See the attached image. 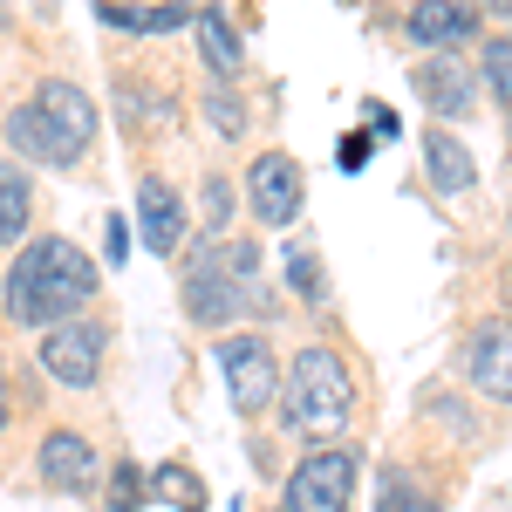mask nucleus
Returning <instances> with one entry per match:
<instances>
[{"label":"nucleus","instance_id":"nucleus-1","mask_svg":"<svg viewBox=\"0 0 512 512\" xmlns=\"http://www.w3.org/2000/svg\"><path fill=\"white\" fill-rule=\"evenodd\" d=\"M96 301H103V260L69 233H48L41 226L0 267V321L21 328V335H48L62 321L89 315Z\"/></svg>","mask_w":512,"mask_h":512},{"label":"nucleus","instance_id":"nucleus-2","mask_svg":"<svg viewBox=\"0 0 512 512\" xmlns=\"http://www.w3.org/2000/svg\"><path fill=\"white\" fill-rule=\"evenodd\" d=\"M362 417V376L342 342H301L280 355V396H274V431L287 444H342Z\"/></svg>","mask_w":512,"mask_h":512},{"label":"nucleus","instance_id":"nucleus-3","mask_svg":"<svg viewBox=\"0 0 512 512\" xmlns=\"http://www.w3.org/2000/svg\"><path fill=\"white\" fill-rule=\"evenodd\" d=\"M171 267H178V308H185V321H192L198 335H233V328H253V321L267 328V321H280V308H287L280 287L246 294V287L219 267V239L192 233Z\"/></svg>","mask_w":512,"mask_h":512},{"label":"nucleus","instance_id":"nucleus-4","mask_svg":"<svg viewBox=\"0 0 512 512\" xmlns=\"http://www.w3.org/2000/svg\"><path fill=\"white\" fill-rule=\"evenodd\" d=\"M110 355H117V315L96 301L89 315L62 321V328H48L35 335V369L48 390L62 396H96L110 383Z\"/></svg>","mask_w":512,"mask_h":512},{"label":"nucleus","instance_id":"nucleus-5","mask_svg":"<svg viewBox=\"0 0 512 512\" xmlns=\"http://www.w3.org/2000/svg\"><path fill=\"white\" fill-rule=\"evenodd\" d=\"M362 478H369V451L355 437H342V444H308L280 472V512H349Z\"/></svg>","mask_w":512,"mask_h":512},{"label":"nucleus","instance_id":"nucleus-6","mask_svg":"<svg viewBox=\"0 0 512 512\" xmlns=\"http://www.w3.org/2000/svg\"><path fill=\"white\" fill-rule=\"evenodd\" d=\"M212 362H219V383H226V403L246 431H260L274 417L280 396V349L267 328H233V335H212Z\"/></svg>","mask_w":512,"mask_h":512},{"label":"nucleus","instance_id":"nucleus-7","mask_svg":"<svg viewBox=\"0 0 512 512\" xmlns=\"http://www.w3.org/2000/svg\"><path fill=\"white\" fill-rule=\"evenodd\" d=\"M103 465H110L103 444L82 431L76 417H55V424L35 437V492H48V499H82V506H96Z\"/></svg>","mask_w":512,"mask_h":512},{"label":"nucleus","instance_id":"nucleus-8","mask_svg":"<svg viewBox=\"0 0 512 512\" xmlns=\"http://www.w3.org/2000/svg\"><path fill=\"white\" fill-rule=\"evenodd\" d=\"M239 205L253 219V233H294L308 212V171L294 151H253V164L239 171Z\"/></svg>","mask_w":512,"mask_h":512},{"label":"nucleus","instance_id":"nucleus-9","mask_svg":"<svg viewBox=\"0 0 512 512\" xmlns=\"http://www.w3.org/2000/svg\"><path fill=\"white\" fill-rule=\"evenodd\" d=\"M451 376L458 390L492 403V410H512V321L506 315H478L465 328V342L451 355Z\"/></svg>","mask_w":512,"mask_h":512},{"label":"nucleus","instance_id":"nucleus-10","mask_svg":"<svg viewBox=\"0 0 512 512\" xmlns=\"http://www.w3.org/2000/svg\"><path fill=\"white\" fill-rule=\"evenodd\" d=\"M410 96H417V103H424V117L444 123V130L472 123L478 103H485L472 55H410Z\"/></svg>","mask_w":512,"mask_h":512},{"label":"nucleus","instance_id":"nucleus-11","mask_svg":"<svg viewBox=\"0 0 512 512\" xmlns=\"http://www.w3.org/2000/svg\"><path fill=\"white\" fill-rule=\"evenodd\" d=\"M28 103H35V117L76 151L82 164H89V151H96V130H103V110H96V96L82 89L76 76H35L28 89H21Z\"/></svg>","mask_w":512,"mask_h":512},{"label":"nucleus","instance_id":"nucleus-12","mask_svg":"<svg viewBox=\"0 0 512 512\" xmlns=\"http://www.w3.org/2000/svg\"><path fill=\"white\" fill-rule=\"evenodd\" d=\"M137 233H144L151 260H178L185 253V239H192V198H185L178 178L137 171Z\"/></svg>","mask_w":512,"mask_h":512},{"label":"nucleus","instance_id":"nucleus-13","mask_svg":"<svg viewBox=\"0 0 512 512\" xmlns=\"http://www.w3.org/2000/svg\"><path fill=\"white\" fill-rule=\"evenodd\" d=\"M110 96H117V130L130 144H151L164 123L178 117L171 82L151 76V69H137V62H117V69H110Z\"/></svg>","mask_w":512,"mask_h":512},{"label":"nucleus","instance_id":"nucleus-14","mask_svg":"<svg viewBox=\"0 0 512 512\" xmlns=\"http://www.w3.org/2000/svg\"><path fill=\"white\" fill-rule=\"evenodd\" d=\"M403 35L417 41V55H472L485 41V14L465 0H410Z\"/></svg>","mask_w":512,"mask_h":512},{"label":"nucleus","instance_id":"nucleus-15","mask_svg":"<svg viewBox=\"0 0 512 512\" xmlns=\"http://www.w3.org/2000/svg\"><path fill=\"white\" fill-rule=\"evenodd\" d=\"M0 158L28 164V171H82V158L35 117V103H28V96H14V103L0 110Z\"/></svg>","mask_w":512,"mask_h":512},{"label":"nucleus","instance_id":"nucleus-16","mask_svg":"<svg viewBox=\"0 0 512 512\" xmlns=\"http://www.w3.org/2000/svg\"><path fill=\"white\" fill-rule=\"evenodd\" d=\"M417 164H424V185L437 198H472L478 192V151L472 137L444 130V123H424L417 130Z\"/></svg>","mask_w":512,"mask_h":512},{"label":"nucleus","instance_id":"nucleus-17","mask_svg":"<svg viewBox=\"0 0 512 512\" xmlns=\"http://www.w3.org/2000/svg\"><path fill=\"white\" fill-rule=\"evenodd\" d=\"M192 48H198V76L205 82H246L253 69V55H246V35H239V21L219 7V0H198V21H192Z\"/></svg>","mask_w":512,"mask_h":512},{"label":"nucleus","instance_id":"nucleus-18","mask_svg":"<svg viewBox=\"0 0 512 512\" xmlns=\"http://www.w3.org/2000/svg\"><path fill=\"white\" fill-rule=\"evenodd\" d=\"M96 21L130 41H171L198 21V0H96Z\"/></svg>","mask_w":512,"mask_h":512},{"label":"nucleus","instance_id":"nucleus-19","mask_svg":"<svg viewBox=\"0 0 512 512\" xmlns=\"http://www.w3.org/2000/svg\"><path fill=\"white\" fill-rule=\"evenodd\" d=\"M369 499H376V512H451V492L424 478L410 458H383L369 472Z\"/></svg>","mask_w":512,"mask_h":512},{"label":"nucleus","instance_id":"nucleus-20","mask_svg":"<svg viewBox=\"0 0 512 512\" xmlns=\"http://www.w3.org/2000/svg\"><path fill=\"white\" fill-rule=\"evenodd\" d=\"M280 294L301 301L308 315H328V308H335V280L321 267L315 233H287V246H280Z\"/></svg>","mask_w":512,"mask_h":512},{"label":"nucleus","instance_id":"nucleus-21","mask_svg":"<svg viewBox=\"0 0 512 512\" xmlns=\"http://www.w3.org/2000/svg\"><path fill=\"white\" fill-rule=\"evenodd\" d=\"M41 212H48V198H41L35 171L14 164V158H0V253H14L21 239H35Z\"/></svg>","mask_w":512,"mask_h":512},{"label":"nucleus","instance_id":"nucleus-22","mask_svg":"<svg viewBox=\"0 0 512 512\" xmlns=\"http://www.w3.org/2000/svg\"><path fill=\"white\" fill-rule=\"evenodd\" d=\"M192 198V233L198 239H233L239 219H246V205H239V178L226 171V164H205L198 171V192Z\"/></svg>","mask_w":512,"mask_h":512},{"label":"nucleus","instance_id":"nucleus-23","mask_svg":"<svg viewBox=\"0 0 512 512\" xmlns=\"http://www.w3.org/2000/svg\"><path fill=\"white\" fill-rule=\"evenodd\" d=\"M198 117L212 123V137L219 144H253V96H246V82H205L198 76Z\"/></svg>","mask_w":512,"mask_h":512},{"label":"nucleus","instance_id":"nucleus-24","mask_svg":"<svg viewBox=\"0 0 512 512\" xmlns=\"http://www.w3.org/2000/svg\"><path fill=\"white\" fill-rule=\"evenodd\" d=\"M417 417H431L437 431L451 437V444H465V451H478V444L492 437V431H485V417L472 410V396H465V390H444V383H431V390L417 396Z\"/></svg>","mask_w":512,"mask_h":512},{"label":"nucleus","instance_id":"nucleus-25","mask_svg":"<svg viewBox=\"0 0 512 512\" xmlns=\"http://www.w3.org/2000/svg\"><path fill=\"white\" fill-rule=\"evenodd\" d=\"M151 506L205 512V506H212V492H205V472H192V458H158V465H151Z\"/></svg>","mask_w":512,"mask_h":512},{"label":"nucleus","instance_id":"nucleus-26","mask_svg":"<svg viewBox=\"0 0 512 512\" xmlns=\"http://www.w3.org/2000/svg\"><path fill=\"white\" fill-rule=\"evenodd\" d=\"M41 403V376L35 362H14V355H0V451L14 444V431H21V417Z\"/></svg>","mask_w":512,"mask_h":512},{"label":"nucleus","instance_id":"nucleus-27","mask_svg":"<svg viewBox=\"0 0 512 512\" xmlns=\"http://www.w3.org/2000/svg\"><path fill=\"white\" fill-rule=\"evenodd\" d=\"M96 506H103V512H144V506H151V472H144L130 451H117V458L103 465V492H96Z\"/></svg>","mask_w":512,"mask_h":512},{"label":"nucleus","instance_id":"nucleus-28","mask_svg":"<svg viewBox=\"0 0 512 512\" xmlns=\"http://www.w3.org/2000/svg\"><path fill=\"white\" fill-rule=\"evenodd\" d=\"M472 69H478L485 103L512 110V28H485V41H478V55H472Z\"/></svg>","mask_w":512,"mask_h":512},{"label":"nucleus","instance_id":"nucleus-29","mask_svg":"<svg viewBox=\"0 0 512 512\" xmlns=\"http://www.w3.org/2000/svg\"><path fill=\"white\" fill-rule=\"evenodd\" d=\"M219 267H226L246 294L274 287V280H267V246H260V233H253V226H246V233H233V239H219Z\"/></svg>","mask_w":512,"mask_h":512},{"label":"nucleus","instance_id":"nucleus-30","mask_svg":"<svg viewBox=\"0 0 512 512\" xmlns=\"http://www.w3.org/2000/svg\"><path fill=\"white\" fill-rule=\"evenodd\" d=\"M369 158H376V137H369V130H349V137H342V144H335V164H342V171H369Z\"/></svg>","mask_w":512,"mask_h":512},{"label":"nucleus","instance_id":"nucleus-31","mask_svg":"<svg viewBox=\"0 0 512 512\" xmlns=\"http://www.w3.org/2000/svg\"><path fill=\"white\" fill-rule=\"evenodd\" d=\"M123 260H130V219L110 212L103 219V267H123Z\"/></svg>","mask_w":512,"mask_h":512},{"label":"nucleus","instance_id":"nucleus-32","mask_svg":"<svg viewBox=\"0 0 512 512\" xmlns=\"http://www.w3.org/2000/svg\"><path fill=\"white\" fill-rule=\"evenodd\" d=\"M362 123H369V137H403V117L383 103H362Z\"/></svg>","mask_w":512,"mask_h":512},{"label":"nucleus","instance_id":"nucleus-33","mask_svg":"<svg viewBox=\"0 0 512 512\" xmlns=\"http://www.w3.org/2000/svg\"><path fill=\"white\" fill-rule=\"evenodd\" d=\"M499 315L512 321V260H499Z\"/></svg>","mask_w":512,"mask_h":512},{"label":"nucleus","instance_id":"nucleus-34","mask_svg":"<svg viewBox=\"0 0 512 512\" xmlns=\"http://www.w3.org/2000/svg\"><path fill=\"white\" fill-rule=\"evenodd\" d=\"M14 35V14H7V0H0V41Z\"/></svg>","mask_w":512,"mask_h":512},{"label":"nucleus","instance_id":"nucleus-35","mask_svg":"<svg viewBox=\"0 0 512 512\" xmlns=\"http://www.w3.org/2000/svg\"><path fill=\"white\" fill-rule=\"evenodd\" d=\"M28 7H41V14H55V7H62V0H28Z\"/></svg>","mask_w":512,"mask_h":512},{"label":"nucleus","instance_id":"nucleus-36","mask_svg":"<svg viewBox=\"0 0 512 512\" xmlns=\"http://www.w3.org/2000/svg\"><path fill=\"white\" fill-rule=\"evenodd\" d=\"M260 512H280V506H260Z\"/></svg>","mask_w":512,"mask_h":512}]
</instances>
